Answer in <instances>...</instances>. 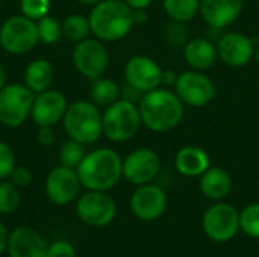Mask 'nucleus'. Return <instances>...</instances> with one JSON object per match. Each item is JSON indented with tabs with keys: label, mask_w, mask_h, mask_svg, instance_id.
<instances>
[{
	"label": "nucleus",
	"mask_w": 259,
	"mask_h": 257,
	"mask_svg": "<svg viewBox=\"0 0 259 257\" xmlns=\"http://www.w3.org/2000/svg\"><path fill=\"white\" fill-rule=\"evenodd\" d=\"M9 179H11V182H12L18 189H21V188H27V186L32 183L33 174H32V171H30L29 168H26V167H15L14 171L11 173Z\"/></svg>",
	"instance_id": "nucleus-35"
},
{
	"label": "nucleus",
	"mask_w": 259,
	"mask_h": 257,
	"mask_svg": "<svg viewBox=\"0 0 259 257\" xmlns=\"http://www.w3.org/2000/svg\"><path fill=\"white\" fill-rule=\"evenodd\" d=\"M173 91L181 98V101L190 108H203L209 105L217 94V88L212 79L205 71L193 68L178 74Z\"/></svg>",
	"instance_id": "nucleus-6"
},
{
	"label": "nucleus",
	"mask_w": 259,
	"mask_h": 257,
	"mask_svg": "<svg viewBox=\"0 0 259 257\" xmlns=\"http://www.w3.org/2000/svg\"><path fill=\"white\" fill-rule=\"evenodd\" d=\"M20 189L9 180L0 182V215H11L20 208Z\"/></svg>",
	"instance_id": "nucleus-27"
},
{
	"label": "nucleus",
	"mask_w": 259,
	"mask_h": 257,
	"mask_svg": "<svg viewBox=\"0 0 259 257\" xmlns=\"http://www.w3.org/2000/svg\"><path fill=\"white\" fill-rule=\"evenodd\" d=\"M190 38L191 33L187 23L170 20V23L164 29V39L173 48H184V45L190 41Z\"/></svg>",
	"instance_id": "nucleus-28"
},
{
	"label": "nucleus",
	"mask_w": 259,
	"mask_h": 257,
	"mask_svg": "<svg viewBox=\"0 0 259 257\" xmlns=\"http://www.w3.org/2000/svg\"><path fill=\"white\" fill-rule=\"evenodd\" d=\"M67 98L62 92L56 89H47L44 92L36 94L32 106L30 117L39 126H55L64 118L67 111Z\"/></svg>",
	"instance_id": "nucleus-19"
},
{
	"label": "nucleus",
	"mask_w": 259,
	"mask_h": 257,
	"mask_svg": "<svg viewBox=\"0 0 259 257\" xmlns=\"http://www.w3.org/2000/svg\"><path fill=\"white\" fill-rule=\"evenodd\" d=\"M8 238H9V232H8V229H6V226L0 221V256L6 251Z\"/></svg>",
	"instance_id": "nucleus-38"
},
{
	"label": "nucleus",
	"mask_w": 259,
	"mask_h": 257,
	"mask_svg": "<svg viewBox=\"0 0 259 257\" xmlns=\"http://www.w3.org/2000/svg\"><path fill=\"white\" fill-rule=\"evenodd\" d=\"M6 86V73H5V68L0 65V91Z\"/></svg>",
	"instance_id": "nucleus-41"
},
{
	"label": "nucleus",
	"mask_w": 259,
	"mask_h": 257,
	"mask_svg": "<svg viewBox=\"0 0 259 257\" xmlns=\"http://www.w3.org/2000/svg\"><path fill=\"white\" fill-rule=\"evenodd\" d=\"M202 229L211 241L219 244L229 242L240 230V212L229 203L215 201L205 211Z\"/></svg>",
	"instance_id": "nucleus-7"
},
{
	"label": "nucleus",
	"mask_w": 259,
	"mask_h": 257,
	"mask_svg": "<svg viewBox=\"0 0 259 257\" xmlns=\"http://www.w3.org/2000/svg\"><path fill=\"white\" fill-rule=\"evenodd\" d=\"M240 230L249 238L259 239V203H250L240 212Z\"/></svg>",
	"instance_id": "nucleus-30"
},
{
	"label": "nucleus",
	"mask_w": 259,
	"mask_h": 257,
	"mask_svg": "<svg viewBox=\"0 0 259 257\" xmlns=\"http://www.w3.org/2000/svg\"><path fill=\"white\" fill-rule=\"evenodd\" d=\"M20 9L24 17L38 21L42 17L49 15L50 0H20Z\"/></svg>",
	"instance_id": "nucleus-32"
},
{
	"label": "nucleus",
	"mask_w": 259,
	"mask_h": 257,
	"mask_svg": "<svg viewBox=\"0 0 259 257\" xmlns=\"http://www.w3.org/2000/svg\"><path fill=\"white\" fill-rule=\"evenodd\" d=\"M162 6L170 20L188 23L199 15L200 0H162Z\"/></svg>",
	"instance_id": "nucleus-25"
},
{
	"label": "nucleus",
	"mask_w": 259,
	"mask_h": 257,
	"mask_svg": "<svg viewBox=\"0 0 259 257\" xmlns=\"http://www.w3.org/2000/svg\"><path fill=\"white\" fill-rule=\"evenodd\" d=\"M91 101L97 106H109L121 97V86L112 79L99 77L93 80V86L90 91Z\"/></svg>",
	"instance_id": "nucleus-24"
},
{
	"label": "nucleus",
	"mask_w": 259,
	"mask_h": 257,
	"mask_svg": "<svg viewBox=\"0 0 259 257\" xmlns=\"http://www.w3.org/2000/svg\"><path fill=\"white\" fill-rule=\"evenodd\" d=\"M76 171L85 189L108 192L123 177V158L112 148H96L85 155Z\"/></svg>",
	"instance_id": "nucleus-2"
},
{
	"label": "nucleus",
	"mask_w": 259,
	"mask_h": 257,
	"mask_svg": "<svg viewBox=\"0 0 259 257\" xmlns=\"http://www.w3.org/2000/svg\"><path fill=\"white\" fill-rule=\"evenodd\" d=\"M124 2H126V5L131 6L134 11H135V9H147V8L153 3V0H124Z\"/></svg>",
	"instance_id": "nucleus-40"
},
{
	"label": "nucleus",
	"mask_w": 259,
	"mask_h": 257,
	"mask_svg": "<svg viewBox=\"0 0 259 257\" xmlns=\"http://www.w3.org/2000/svg\"><path fill=\"white\" fill-rule=\"evenodd\" d=\"M49 244L41 233L27 226L9 232L6 253L9 257H47Z\"/></svg>",
	"instance_id": "nucleus-18"
},
{
	"label": "nucleus",
	"mask_w": 259,
	"mask_h": 257,
	"mask_svg": "<svg viewBox=\"0 0 259 257\" xmlns=\"http://www.w3.org/2000/svg\"><path fill=\"white\" fill-rule=\"evenodd\" d=\"M243 8L244 0H200L199 14L209 27L222 30L238 21Z\"/></svg>",
	"instance_id": "nucleus-17"
},
{
	"label": "nucleus",
	"mask_w": 259,
	"mask_h": 257,
	"mask_svg": "<svg viewBox=\"0 0 259 257\" xmlns=\"http://www.w3.org/2000/svg\"><path fill=\"white\" fill-rule=\"evenodd\" d=\"M232 177L222 167H209L199 177L200 192L212 201H223L232 191Z\"/></svg>",
	"instance_id": "nucleus-22"
},
{
	"label": "nucleus",
	"mask_w": 259,
	"mask_h": 257,
	"mask_svg": "<svg viewBox=\"0 0 259 257\" xmlns=\"http://www.w3.org/2000/svg\"><path fill=\"white\" fill-rule=\"evenodd\" d=\"M38 41L39 38L35 21L23 14L6 18L0 26V45L11 55L29 53Z\"/></svg>",
	"instance_id": "nucleus-8"
},
{
	"label": "nucleus",
	"mask_w": 259,
	"mask_h": 257,
	"mask_svg": "<svg viewBox=\"0 0 259 257\" xmlns=\"http://www.w3.org/2000/svg\"><path fill=\"white\" fill-rule=\"evenodd\" d=\"M103 135L112 142H127L134 139L143 127L138 105L118 98L106 106L102 114Z\"/></svg>",
	"instance_id": "nucleus-5"
},
{
	"label": "nucleus",
	"mask_w": 259,
	"mask_h": 257,
	"mask_svg": "<svg viewBox=\"0 0 259 257\" xmlns=\"http://www.w3.org/2000/svg\"><path fill=\"white\" fill-rule=\"evenodd\" d=\"M77 171L64 165L53 168L46 179V195L56 206H67L74 201L80 191Z\"/></svg>",
	"instance_id": "nucleus-16"
},
{
	"label": "nucleus",
	"mask_w": 259,
	"mask_h": 257,
	"mask_svg": "<svg viewBox=\"0 0 259 257\" xmlns=\"http://www.w3.org/2000/svg\"><path fill=\"white\" fill-rule=\"evenodd\" d=\"M62 124L70 139H74L83 145L94 144L103 135L102 112L93 101L77 100L68 105Z\"/></svg>",
	"instance_id": "nucleus-4"
},
{
	"label": "nucleus",
	"mask_w": 259,
	"mask_h": 257,
	"mask_svg": "<svg viewBox=\"0 0 259 257\" xmlns=\"http://www.w3.org/2000/svg\"><path fill=\"white\" fill-rule=\"evenodd\" d=\"M15 168V155L11 145L5 141H0V180H5L11 176Z\"/></svg>",
	"instance_id": "nucleus-33"
},
{
	"label": "nucleus",
	"mask_w": 259,
	"mask_h": 257,
	"mask_svg": "<svg viewBox=\"0 0 259 257\" xmlns=\"http://www.w3.org/2000/svg\"><path fill=\"white\" fill-rule=\"evenodd\" d=\"M76 215L88 227L102 229L115 220L117 204L108 192L87 191L76 203Z\"/></svg>",
	"instance_id": "nucleus-10"
},
{
	"label": "nucleus",
	"mask_w": 259,
	"mask_h": 257,
	"mask_svg": "<svg viewBox=\"0 0 259 257\" xmlns=\"http://www.w3.org/2000/svg\"><path fill=\"white\" fill-rule=\"evenodd\" d=\"M147 20H149V14H147L146 9H135L134 11V23H135V26H141V24L147 23Z\"/></svg>",
	"instance_id": "nucleus-39"
},
{
	"label": "nucleus",
	"mask_w": 259,
	"mask_h": 257,
	"mask_svg": "<svg viewBox=\"0 0 259 257\" xmlns=\"http://www.w3.org/2000/svg\"><path fill=\"white\" fill-rule=\"evenodd\" d=\"M162 73L164 70L161 65L155 59L144 55L132 56L124 65L126 83L141 94L162 86Z\"/></svg>",
	"instance_id": "nucleus-14"
},
{
	"label": "nucleus",
	"mask_w": 259,
	"mask_h": 257,
	"mask_svg": "<svg viewBox=\"0 0 259 257\" xmlns=\"http://www.w3.org/2000/svg\"><path fill=\"white\" fill-rule=\"evenodd\" d=\"M47 257H76V251L71 242L59 239L49 244Z\"/></svg>",
	"instance_id": "nucleus-34"
},
{
	"label": "nucleus",
	"mask_w": 259,
	"mask_h": 257,
	"mask_svg": "<svg viewBox=\"0 0 259 257\" xmlns=\"http://www.w3.org/2000/svg\"><path fill=\"white\" fill-rule=\"evenodd\" d=\"M90 33V20L80 14H71L62 23V35L74 44L87 39Z\"/></svg>",
	"instance_id": "nucleus-26"
},
{
	"label": "nucleus",
	"mask_w": 259,
	"mask_h": 257,
	"mask_svg": "<svg viewBox=\"0 0 259 257\" xmlns=\"http://www.w3.org/2000/svg\"><path fill=\"white\" fill-rule=\"evenodd\" d=\"M143 126L155 133H164L176 129L185 115V105L175 91L159 86L143 94L138 101Z\"/></svg>",
	"instance_id": "nucleus-1"
},
{
	"label": "nucleus",
	"mask_w": 259,
	"mask_h": 257,
	"mask_svg": "<svg viewBox=\"0 0 259 257\" xmlns=\"http://www.w3.org/2000/svg\"><path fill=\"white\" fill-rule=\"evenodd\" d=\"M36 30H38V38L44 44H55L61 39L62 36V24H59L58 20L53 17H42L36 23Z\"/></svg>",
	"instance_id": "nucleus-31"
},
{
	"label": "nucleus",
	"mask_w": 259,
	"mask_h": 257,
	"mask_svg": "<svg viewBox=\"0 0 259 257\" xmlns=\"http://www.w3.org/2000/svg\"><path fill=\"white\" fill-rule=\"evenodd\" d=\"M77 2L82 3V5H87V6H94V5L100 3L102 0H77Z\"/></svg>",
	"instance_id": "nucleus-42"
},
{
	"label": "nucleus",
	"mask_w": 259,
	"mask_h": 257,
	"mask_svg": "<svg viewBox=\"0 0 259 257\" xmlns=\"http://www.w3.org/2000/svg\"><path fill=\"white\" fill-rule=\"evenodd\" d=\"M36 139H38L39 145H42V147H50V145L55 144V132H53L52 127H49V126H39Z\"/></svg>",
	"instance_id": "nucleus-36"
},
{
	"label": "nucleus",
	"mask_w": 259,
	"mask_h": 257,
	"mask_svg": "<svg viewBox=\"0 0 259 257\" xmlns=\"http://www.w3.org/2000/svg\"><path fill=\"white\" fill-rule=\"evenodd\" d=\"M35 94L20 83L6 85L0 91V123L9 129L20 127L32 112Z\"/></svg>",
	"instance_id": "nucleus-9"
},
{
	"label": "nucleus",
	"mask_w": 259,
	"mask_h": 257,
	"mask_svg": "<svg viewBox=\"0 0 259 257\" xmlns=\"http://www.w3.org/2000/svg\"><path fill=\"white\" fill-rule=\"evenodd\" d=\"M167 204L168 200L165 191L161 186L155 185L153 182L137 186V189L132 192L129 200L132 214L138 220L147 223L159 220L165 214Z\"/></svg>",
	"instance_id": "nucleus-13"
},
{
	"label": "nucleus",
	"mask_w": 259,
	"mask_h": 257,
	"mask_svg": "<svg viewBox=\"0 0 259 257\" xmlns=\"http://www.w3.org/2000/svg\"><path fill=\"white\" fill-rule=\"evenodd\" d=\"M209 167L211 158L199 145H185L175 156V168L184 177H200Z\"/></svg>",
	"instance_id": "nucleus-21"
},
{
	"label": "nucleus",
	"mask_w": 259,
	"mask_h": 257,
	"mask_svg": "<svg viewBox=\"0 0 259 257\" xmlns=\"http://www.w3.org/2000/svg\"><path fill=\"white\" fill-rule=\"evenodd\" d=\"M73 64L80 74L91 80L102 77L109 64V55L103 41L87 38L76 42L73 48Z\"/></svg>",
	"instance_id": "nucleus-11"
},
{
	"label": "nucleus",
	"mask_w": 259,
	"mask_h": 257,
	"mask_svg": "<svg viewBox=\"0 0 259 257\" xmlns=\"http://www.w3.org/2000/svg\"><path fill=\"white\" fill-rule=\"evenodd\" d=\"M53 76V65L47 59H35L24 70V85L33 94H39L50 88Z\"/></svg>",
	"instance_id": "nucleus-23"
},
{
	"label": "nucleus",
	"mask_w": 259,
	"mask_h": 257,
	"mask_svg": "<svg viewBox=\"0 0 259 257\" xmlns=\"http://www.w3.org/2000/svg\"><path fill=\"white\" fill-rule=\"evenodd\" d=\"M219 59L232 68L246 67L255 56L256 42L243 32H226L217 39Z\"/></svg>",
	"instance_id": "nucleus-15"
},
{
	"label": "nucleus",
	"mask_w": 259,
	"mask_h": 257,
	"mask_svg": "<svg viewBox=\"0 0 259 257\" xmlns=\"http://www.w3.org/2000/svg\"><path fill=\"white\" fill-rule=\"evenodd\" d=\"M85 155H87L85 145L74 139H70L59 148V162L64 167L76 170L82 162V159L85 158Z\"/></svg>",
	"instance_id": "nucleus-29"
},
{
	"label": "nucleus",
	"mask_w": 259,
	"mask_h": 257,
	"mask_svg": "<svg viewBox=\"0 0 259 257\" xmlns=\"http://www.w3.org/2000/svg\"><path fill=\"white\" fill-rule=\"evenodd\" d=\"M182 55L190 68L199 71L212 68L219 61L217 44L206 36H191L190 41L184 45Z\"/></svg>",
	"instance_id": "nucleus-20"
},
{
	"label": "nucleus",
	"mask_w": 259,
	"mask_h": 257,
	"mask_svg": "<svg viewBox=\"0 0 259 257\" xmlns=\"http://www.w3.org/2000/svg\"><path fill=\"white\" fill-rule=\"evenodd\" d=\"M176 79H178V73H175L173 70H164V73H162V85L165 88L175 86Z\"/></svg>",
	"instance_id": "nucleus-37"
},
{
	"label": "nucleus",
	"mask_w": 259,
	"mask_h": 257,
	"mask_svg": "<svg viewBox=\"0 0 259 257\" xmlns=\"http://www.w3.org/2000/svg\"><path fill=\"white\" fill-rule=\"evenodd\" d=\"M159 171L161 158L149 147H140L123 159V177L135 186L152 183Z\"/></svg>",
	"instance_id": "nucleus-12"
},
{
	"label": "nucleus",
	"mask_w": 259,
	"mask_h": 257,
	"mask_svg": "<svg viewBox=\"0 0 259 257\" xmlns=\"http://www.w3.org/2000/svg\"><path fill=\"white\" fill-rule=\"evenodd\" d=\"M88 20L91 33L103 42L126 38L135 26L134 9L124 0H102L93 6Z\"/></svg>",
	"instance_id": "nucleus-3"
},
{
	"label": "nucleus",
	"mask_w": 259,
	"mask_h": 257,
	"mask_svg": "<svg viewBox=\"0 0 259 257\" xmlns=\"http://www.w3.org/2000/svg\"><path fill=\"white\" fill-rule=\"evenodd\" d=\"M253 58H255L256 64H258V65H259V44H258V45H256V47H255V56H253Z\"/></svg>",
	"instance_id": "nucleus-43"
}]
</instances>
